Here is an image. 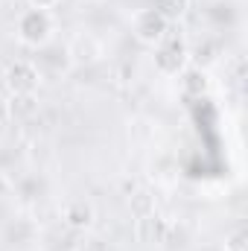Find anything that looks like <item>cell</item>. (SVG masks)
Masks as SVG:
<instances>
[{
    "mask_svg": "<svg viewBox=\"0 0 248 251\" xmlns=\"http://www.w3.org/2000/svg\"><path fill=\"white\" fill-rule=\"evenodd\" d=\"M38 240V225L29 216H9L0 225V246L6 251H24Z\"/></svg>",
    "mask_w": 248,
    "mask_h": 251,
    "instance_id": "cell-3",
    "label": "cell"
},
{
    "mask_svg": "<svg viewBox=\"0 0 248 251\" xmlns=\"http://www.w3.org/2000/svg\"><path fill=\"white\" fill-rule=\"evenodd\" d=\"M94 219H97V210H94V204L88 199H70L62 210V222L67 228L79 231V234H85L94 225Z\"/></svg>",
    "mask_w": 248,
    "mask_h": 251,
    "instance_id": "cell-11",
    "label": "cell"
},
{
    "mask_svg": "<svg viewBox=\"0 0 248 251\" xmlns=\"http://www.w3.org/2000/svg\"><path fill=\"white\" fill-rule=\"evenodd\" d=\"M201 251H219V249H201Z\"/></svg>",
    "mask_w": 248,
    "mask_h": 251,
    "instance_id": "cell-23",
    "label": "cell"
},
{
    "mask_svg": "<svg viewBox=\"0 0 248 251\" xmlns=\"http://www.w3.org/2000/svg\"><path fill=\"white\" fill-rule=\"evenodd\" d=\"M32 64L38 67V73L44 76H62L67 73L73 64H70V56H67V47L64 44H56V41H47L44 47H38L35 50V56H32Z\"/></svg>",
    "mask_w": 248,
    "mask_h": 251,
    "instance_id": "cell-6",
    "label": "cell"
},
{
    "mask_svg": "<svg viewBox=\"0 0 248 251\" xmlns=\"http://www.w3.org/2000/svg\"><path fill=\"white\" fill-rule=\"evenodd\" d=\"M204 18H207V24H210L213 29H219V32H231V29L240 26V21H243V9H240L237 0H210V3L204 6Z\"/></svg>",
    "mask_w": 248,
    "mask_h": 251,
    "instance_id": "cell-7",
    "label": "cell"
},
{
    "mask_svg": "<svg viewBox=\"0 0 248 251\" xmlns=\"http://www.w3.org/2000/svg\"><path fill=\"white\" fill-rule=\"evenodd\" d=\"M184 91L187 94H201L204 91V73L201 70H187L184 73Z\"/></svg>",
    "mask_w": 248,
    "mask_h": 251,
    "instance_id": "cell-18",
    "label": "cell"
},
{
    "mask_svg": "<svg viewBox=\"0 0 248 251\" xmlns=\"http://www.w3.org/2000/svg\"><path fill=\"white\" fill-rule=\"evenodd\" d=\"M62 0H29V6L32 9H44V12H50V9H56Z\"/></svg>",
    "mask_w": 248,
    "mask_h": 251,
    "instance_id": "cell-21",
    "label": "cell"
},
{
    "mask_svg": "<svg viewBox=\"0 0 248 251\" xmlns=\"http://www.w3.org/2000/svg\"><path fill=\"white\" fill-rule=\"evenodd\" d=\"M12 187H15L12 173H3V170H0V199H6V196L12 193Z\"/></svg>",
    "mask_w": 248,
    "mask_h": 251,
    "instance_id": "cell-20",
    "label": "cell"
},
{
    "mask_svg": "<svg viewBox=\"0 0 248 251\" xmlns=\"http://www.w3.org/2000/svg\"><path fill=\"white\" fill-rule=\"evenodd\" d=\"M187 64V47L178 35H167L158 47H155V67L164 76H178L184 73Z\"/></svg>",
    "mask_w": 248,
    "mask_h": 251,
    "instance_id": "cell-5",
    "label": "cell"
},
{
    "mask_svg": "<svg viewBox=\"0 0 248 251\" xmlns=\"http://www.w3.org/2000/svg\"><path fill=\"white\" fill-rule=\"evenodd\" d=\"M79 251H114V246L105 237H82Z\"/></svg>",
    "mask_w": 248,
    "mask_h": 251,
    "instance_id": "cell-19",
    "label": "cell"
},
{
    "mask_svg": "<svg viewBox=\"0 0 248 251\" xmlns=\"http://www.w3.org/2000/svg\"><path fill=\"white\" fill-rule=\"evenodd\" d=\"M67 56L73 67H94V64L102 62V41L94 35V32H76L67 44Z\"/></svg>",
    "mask_w": 248,
    "mask_h": 251,
    "instance_id": "cell-4",
    "label": "cell"
},
{
    "mask_svg": "<svg viewBox=\"0 0 248 251\" xmlns=\"http://www.w3.org/2000/svg\"><path fill=\"white\" fill-rule=\"evenodd\" d=\"M18 161H21L18 146H0V170H3V173H12Z\"/></svg>",
    "mask_w": 248,
    "mask_h": 251,
    "instance_id": "cell-17",
    "label": "cell"
},
{
    "mask_svg": "<svg viewBox=\"0 0 248 251\" xmlns=\"http://www.w3.org/2000/svg\"><path fill=\"white\" fill-rule=\"evenodd\" d=\"M152 9H155V12H161L167 21H178V18H184V15H187L190 0H155V3H152Z\"/></svg>",
    "mask_w": 248,
    "mask_h": 251,
    "instance_id": "cell-14",
    "label": "cell"
},
{
    "mask_svg": "<svg viewBox=\"0 0 248 251\" xmlns=\"http://www.w3.org/2000/svg\"><path fill=\"white\" fill-rule=\"evenodd\" d=\"M38 82H41V73L32 62H15L6 70V85L12 94H35Z\"/></svg>",
    "mask_w": 248,
    "mask_h": 251,
    "instance_id": "cell-10",
    "label": "cell"
},
{
    "mask_svg": "<svg viewBox=\"0 0 248 251\" xmlns=\"http://www.w3.org/2000/svg\"><path fill=\"white\" fill-rule=\"evenodd\" d=\"M41 243H44V251H79V243H82V234L67 228L64 222L47 228L44 234H38Z\"/></svg>",
    "mask_w": 248,
    "mask_h": 251,
    "instance_id": "cell-12",
    "label": "cell"
},
{
    "mask_svg": "<svg viewBox=\"0 0 248 251\" xmlns=\"http://www.w3.org/2000/svg\"><path fill=\"white\" fill-rule=\"evenodd\" d=\"M9 216H12V210H9V204H6V201L0 199V225H3V222H6Z\"/></svg>",
    "mask_w": 248,
    "mask_h": 251,
    "instance_id": "cell-22",
    "label": "cell"
},
{
    "mask_svg": "<svg viewBox=\"0 0 248 251\" xmlns=\"http://www.w3.org/2000/svg\"><path fill=\"white\" fill-rule=\"evenodd\" d=\"M167 231H170V222H167L158 210H152V213L134 219V237H137L140 243H146V246H164Z\"/></svg>",
    "mask_w": 248,
    "mask_h": 251,
    "instance_id": "cell-9",
    "label": "cell"
},
{
    "mask_svg": "<svg viewBox=\"0 0 248 251\" xmlns=\"http://www.w3.org/2000/svg\"><path fill=\"white\" fill-rule=\"evenodd\" d=\"M15 35L24 47H44L47 41H53V15L44 9H26L21 12L18 24H15Z\"/></svg>",
    "mask_w": 248,
    "mask_h": 251,
    "instance_id": "cell-1",
    "label": "cell"
},
{
    "mask_svg": "<svg viewBox=\"0 0 248 251\" xmlns=\"http://www.w3.org/2000/svg\"><path fill=\"white\" fill-rule=\"evenodd\" d=\"M12 193L18 196V201L24 204H38L50 196V178L44 173H24L15 178V187Z\"/></svg>",
    "mask_w": 248,
    "mask_h": 251,
    "instance_id": "cell-8",
    "label": "cell"
},
{
    "mask_svg": "<svg viewBox=\"0 0 248 251\" xmlns=\"http://www.w3.org/2000/svg\"><path fill=\"white\" fill-rule=\"evenodd\" d=\"M9 114L18 123H26L38 114V97L35 94H12L9 97Z\"/></svg>",
    "mask_w": 248,
    "mask_h": 251,
    "instance_id": "cell-13",
    "label": "cell"
},
{
    "mask_svg": "<svg viewBox=\"0 0 248 251\" xmlns=\"http://www.w3.org/2000/svg\"><path fill=\"white\" fill-rule=\"evenodd\" d=\"M222 251H248V231L246 228H237L225 237V246Z\"/></svg>",
    "mask_w": 248,
    "mask_h": 251,
    "instance_id": "cell-16",
    "label": "cell"
},
{
    "mask_svg": "<svg viewBox=\"0 0 248 251\" xmlns=\"http://www.w3.org/2000/svg\"><path fill=\"white\" fill-rule=\"evenodd\" d=\"M131 35L137 44L143 47H158L167 35H170V21L155 12L152 6H143V9H134V18H131Z\"/></svg>",
    "mask_w": 248,
    "mask_h": 251,
    "instance_id": "cell-2",
    "label": "cell"
},
{
    "mask_svg": "<svg viewBox=\"0 0 248 251\" xmlns=\"http://www.w3.org/2000/svg\"><path fill=\"white\" fill-rule=\"evenodd\" d=\"M128 207H131V213H134V219H137V216H146V213L155 210V199H152L149 190H134V193L128 196Z\"/></svg>",
    "mask_w": 248,
    "mask_h": 251,
    "instance_id": "cell-15",
    "label": "cell"
}]
</instances>
